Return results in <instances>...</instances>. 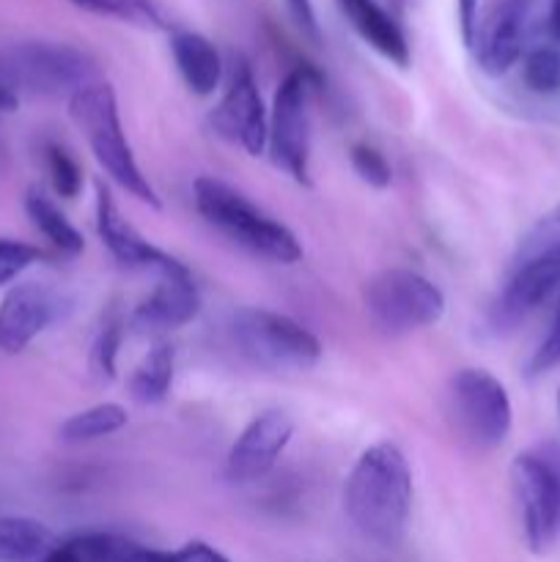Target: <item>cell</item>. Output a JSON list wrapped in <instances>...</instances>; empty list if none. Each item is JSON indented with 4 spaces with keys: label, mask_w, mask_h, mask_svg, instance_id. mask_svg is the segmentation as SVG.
Wrapping results in <instances>:
<instances>
[{
    "label": "cell",
    "mask_w": 560,
    "mask_h": 562,
    "mask_svg": "<svg viewBox=\"0 0 560 562\" xmlns=\"http://www.w3.org/2000/svg\"><path fill=\"white\" fill-rule=\"evenodd\" d=\"M549 33L560 42V0H549Z\"/></svg>",
    "instance_id": "obj_35"
},
{
    "label": "cell",
    "mask_w": 560,
    "mask_h": 562,
    "mask_svg": "<svg viewBox=\"0 0 560 562\" xmlns=\"http://www.w3.org/2000/svg\"><path fill=\"white\" fill-rule=\"evenodd\" d=\"M42 258L44 252L38 250V247L27 245V241L0 239V289L14 283L16 278H22V274L31 267H36Z\"/></svg>",
    "instance_id": "obj_29"
},
{
    "label": "cell",
    "mask_w": 560,
    "mask_h": 562,
    "mask_svg": "<svg viewBox=\"0 0 560 562\" xmlns=\"http://www.w3.org/2000/svg\"><path fill=\"white\" fill-rule=\"evenodd\" d=\"M366 313L384 335H410L437 327L448 311L443 289L417 269L390 267L366 283Z\"/></svg>",
    "instance_id": "obj_6"
},
{
    "label": "cell",
    "mask_w": 560,
    "mask_h": 562,
    "mask_svg": "<svg viewBox=\"0 0 560 562\" xmlns=\"http://www.w3.org/2000/svg\"><path fill=\"white\" fill-rule=\"evenodd\" d=\"M318 88L316 71L296 66L280 80L269 108L267 154L280 173L302 187H311L313 119L311 104Z\"/></svg>",
    "instance_id": "obj_7"
},
{
    "label": "cell",
    "mask_w": 560,
    "mask_h": 562,
    "mask_svg": "<svg viewBox=\"0 0 560 562\" xmlns=\"http://www.w3.org/2000/svg\"><path fill=\"white\" fill-rule=\"evenodd\" d=\"M25 214L33 223V228L60 252V256H80L86 250V239L77 231V225L66 217L64 209L53 201L44 190L38 187H31L25 192Z\"/></svg>",
    "instance_id": "obj_21"
},
{
    "label": "cell",
    "mask_w": 560,
    "mask_h": 562,
    "mask_svg": "<svg viewBox=\"0 0 560 562\" xmlns=\"http://www.w3.org/2000/svg\"><path fill=\"white\" fill-rule=\"evenodd\" d=\"M69 119L75 121L82 140L91 148L99 170L121 192H126V195L135 198L137 203L148 209H163L159 192L154 190V184L143 173L141 162H137L135 151H132L124 121H121L119 97H115V88L108 80H97L82 88V91H77L69 99Z\"/></svg>",
    "instance_id": "obj_3"
},
{
    "label": "cell",
    "mask_w": 560,
    "mask_h": 562,
    "mask_svg": "<svg viewBox=\"0 0 560 562\" xmlns=\"http://www.w3.org/2000/svg\"><path fill=\"white\" fill-rule=\"evenodd\" d=\"M176 376V349L170 340L159 338L148 346L143 360L130 373V395L141 406H157L170 395Z\"/></svg>",
    "instance_id": "obj_20"
},
{
    "label": "cell",
    "mask_w": 560,
    "mask_h": 562,
    "mask_svg": "<svg viewBox=\"0 0 560 562\" xmlns=\"http://www.w3.org/2000/svg\"><path fill=\"white\" fill-rule=\"evenodd\" d=\"M555 368H560V305L558 311H555V318L552 324H549L547 335H544V340L538 344V349L533 351L530 362H527V373H530V376H544V373L555 371Z\"/></svg>",
    "instance_id": "obj_30"
},
{
    "label": "cell",
    "mask_w": 560,
    "mask_h": 562,
    "mask_svg": "<svg viewBox=\"0 0 560 562\" xmlns=\"http://www.w3.org/2000/svg\"><path fill=\"white\" fill-rule=\"evenodd\" d=\"M124 318L119 313H110L102 327H99L97 338H93L88 366H91V373L99 382H113L115 379V371H119V351L121 344H124Z\"/></svg>",
    "instance_id": "obj_25"
},
{
    "label": "cell",
    "mask_w": 560,
    "mask_h": 562,
    "mask_svg": "<svg viewBox=\"0 0 560 562\" xmlns=\"http://www.w3.org/2000/svg\"><path fill=\"white\" fill-rule=\"evenodd\" d=\"M522 80L530 88L533 93H549L560 91V49L552 44H541V47H533L530 53L522 60Z\"/></svg>",
    "instance_id": "obj_26"
},
{
    "label": "cell",
    "mask_w": 560,
    "mask_h": 562,
    "mask_svg": "<svg viewBox=\"0 0 560 562\" xmlns=\"http://www.w3.org/2000/svg\"><path fill=\"white\" fill-rule=\"evenodd\" d=\"M126 423H130L126 406L115 404V401H104V404H93L66 417L58 428V439L66 445L99 442V439H108L119 434L121 428H126Z\"/></svg>",
    "instance_id": "obj_22"
},
{
    "label": "cell",
    "mask_w": 560,
    "mask_h": 562,
    "mask_svg": "<svg viewBox=\"0 0 560 562\" xmlns=\"http://www.w3.org/2000/svg\"><path fill=\"white\" fill-rule=\"evenodd\" d=\"M558 406H560V393H558Z\"/></svg>",
    "instance_id": "obj_38"
},
{
    "label": "cell",
    "mask_w": 560,
    "mask_h": 562,
    "mask_svg": "<svg viewBox=\"0 0 560 562\" xmlns=\"http://www.w3.org/2000/svg\"><path fill=\"white\" fill-rule=\"evenodd\" d=\"M209 121L225 143L245 151L247 157L267 154L269 108L264 104L261 88L245 58H234L231 64L225 91Z\"/></svg>",
    "instance_id": "obj_10"
},
{
    "label": "cell",
    "mask_w": 560,
    "mask_h": 562,
    "mask_svg": "<svg viewBox=\"0 0 560 562\" xmlns=\"http://www.w3.org/2000/svg\"><path fill=\"white\" fill-rule=\"evenodd\" d=\"M20 108V97H16L14 88L0 77V113H14Z\"/></svg>",
    "instance_id": "obj_34"
},
{
    "label": "cell",
    "mask_w": 560,
    "mask_h": 562,
    "mask_svg": "<svg viewBox=\"0 0 560 562\" xmlns=\"http://www.w3.org/2000/svg\"><path fill=\"white\" fill-rule=\"evenodd\" d=\"M42 562H165V552L121 532H82L49 549Z\"/></svg>",
    "instance_id": "obj_19"
},
{
    "label": "cell",
    "mask_w": 560,
    "mask_h": 562,
    "mask_svg": "<svg viewBox=\"0 0 560 562\" xmlns=\"http://www.w3.org/2000/svg\"><path fill=\"white\" fill-rule=\"evenodd\" d=\"M93 214H97V236L104 245V250L115 258L124 269H135V272H152L154 278H165V274H184L190 272L187 263L179 258L165 252L154 241H148L124 212L119 209L115 198L110 195L108 187L97 181V203H93Z\"/></svg>",
    "instance_id": "obj_12"
},
{
    "label": "cell",
    "mask_w": 560,
    "mask_h": 562,
    "mask_svg": "<svg viewBox=\"0 0 560 562\" xmlns=\"http://www.w3.org/2000/svg\"><path fill=\"white\" fill-rule=\"evenodd\" d=\"M530 0H500L483 20H478L470 47L489 77H503L525 55Z\"/></svg>",
    "instance_id": "obj_14"
},
{
    "label": "cell",
    "mask_w": 560,
    "mask_h": 562,
    "mask_svg": "<svg viewBox=\"0 0 560 562\" xmlns=\"http://www.w3.org/2000/svg\"><path fill=\"white\" fill-rule=\"evenodd\" d=\"M53 532L31 516H0V562H33L49 552Z\"/></svg>",
    "instance_id": "obj_23"
},
{
    "label": "cell",
    "mask_w": 560,
    "mask_h": 562,
    "mask_svg": "<svg viewBox=\"0 0 560 562\" xmlns=\"http://www.w3.org/2000/svg\"><path fill=\"white\" fill-rule=\"evenodd\" d=\"M285 9H289L294 25L300 27L307 38H313V42H316L318 20H316V9H313V0H285Z\"/></svg>",
    "instance_id": "obj_32"
},
{
    "label": "cell",
    "mask_w": 560,
    "mask_h": 562,
    "mask_svg": "<svg viewBox=\"0 0 560 562\" xmlns=\"http://www.w3.org/2000/svg\"><path fill=\"white\" fill-rule=\"evenodd\" d=\"M349 162L357 179L371 187V190H388L393 184V165L371 143H355L349 151Z\"/></svg>",
    "instance_id": "obj_28"
},
{
    "label": "cell",
    "mask_w": 560,
    "mask_h": 562,
    "mask_svg": "<svg viewBox=\"0 0 560 562\" xmlns=\"http://www.w3.org/2000/svg\"><path fill=\"white\" fill-rule=\"evenodd\" d=\"M456 11H459L461 38H464V44L470 47L478 27V0H456Z\"/></svg>",
    "instance_id": "obj_33"
},
{
    "label": "cell",
    "mask_w": 560,
    "mask_h": 562,
    "mask_svg": "<svg viewBox=\"0 0 560 562\" xmlns=\"http://www.w3.org/2000/svg\"><path fill=\"white\" fill-rule=\"evenodd\" d=\"M547 225H549V228H552V231H558V234H560V206H558V209H555V212H552V214H549Z\"/></svg>",
    "instance_id": "obj_36"
},
{
    "label": "cell",
    "mask_w": 560,
    "mask_h": 562,
    "mask_svg": "<svg viewBox=\"0 0 560 562\" xmlns=\"http://www.w3.org/2000/svg\"><path fill=\"white\" fill-rule=\"evenodd\" d=\"M412 499V467L399 445L377 442L357 456L344 483V510L362 538L379 547L404 541Z\"/></svg>",
    "instance_id": "obj_1"
},
{
    "label": "cell",
    "mask_w": 560,
    "mask_h": 562,
    "mask_svg": "<svg viewBox=\"0 0 560 562\" xmlns=\"http://www.w3.org/2000/svg\"><path fill=\"white\" fill-rule=\"evenodd\" d=\"M390 3H395V5H399V3H401V0H390Z\"/></svg>",
    "instance_id": "obj_37"
},
{
    "label": "cell",
    "mask_w": 560,
    "mask_h": 562,
    "mask_svg": "<svg viewBox=\"0 0 560 562\" xmlns=\"http://www.w3.org/2000/svg\"><path fill=\"white\" fill-rule=\"evenodd\" d=\"M165 562H231L217 547L206 541H187L184 547L165 552Z\"/></svg>",
    "instance_id": "obj_31"
},
{
    "label": "cell",
    "mask_w": 560,
    "mask_h": 562,
    "mask_svg": "<svg viewBox=\"0 0 560 562\" xmlns=\"http://www.w3.org/2000/svg\"><path fill=\"white\" fill-rule=\"evenodd\" d=\"M511 488L527 549L547 554L560 538V467L547 453L525 450L511 464Z\"/></svg>",
    "instance_id": "obj_9"
},
{
    "label": "cell",
    "mask_w": 560,
    "mask_h": 562,
    "mask_svg": "<svg viewBox=\"0 0 560 562\" xmlns=\"http://www.w3.org/2000/svg\"><path fill=\"white\" fill-rule=\"evenodd\" d=\"M192 203L209 228L217 231L247 256L278 267H294L305 256L300 236L289 225L217 176H198L192 181Z\"/></svg>",
    "instance_id": "obj_2"
},
{
    "label": "cell",
    "mask_w": 560,
    "mask_h": 562,
    "mask_svg": "<svg viewBox=\"0 0 560 562\" xmlns=\"http://www.w3.org/2000/svg\"><path fill=\"white\" fill-rule=\"evenodd\" d=\"M201 307V291L190 272L165 274V278H157L154 289L137 302L130 316V327L159 340L163 335L195 322Z\"/></svg>",
    "instance_id": "obj_16"
},
{
    "label": "cell",
    "mask_w": 560,
    "mask_h": 562,
    "mask_svg": "<svg viewBox=\"0 0 560 562\" xmlns=\"http://www.w3.org/2000/svg\"><path fill=\"white\" fill-rule=\"evenodd\" d=\"M170 55H173L176 71L192 97H212L220 91L225 80V64L212 38L198 31H173L170 33Z\"/></svg>",
    "instance_id": "obj_18"
},
{
    "label": "cell",
    "mask_w": 560,
    "mask_h": 562,
    "mask_svg": "<svg viewBox=\"0 0 560 562\" xmlns=\"http://www.w3.org/2000/svg\"><path fill=\"white\" fill-rule=\"evenodd\" d=\"M44 165H47L49 184H53L55 195L66 198V201H75L82 190V168L71 157L69 148L60 146V143H47V148H44Z\"/></svg>",
    "instance_id": "obj_27"
},
{
    "label": "cell",
    "mask_w": 560,
    "mask_h": 562,
    "mask_svg": "<svg viewBox=\"0 0 560 562\" xmlns=\"http://www.w3.org/2000/svg\"><path fill=\"white\" fill-rule=\"evenodd\" d=\"M60 296L49 285L16 283L0 302V351L22 355L60 316Z\"/></svg>",
    "instance_id": "obj_15"
},
{
    "label": "cell",
    "mask_w": 560,
    "mask_h": 562,
    "mask_svg": "<svg viewBox=\"0 0 560 562\" xmlns=\"http://www.w3.org/2000/svg\"><path fill=\"white\" fill-rule=\"evenodd\" d=\"M228 340L242 360L272 373H305L322 362L324 346L305 324L269 307H239L228 318Z\"/></svg>",
    "instance_id": "obj_4"
},
{
    "label": "cell",
    "mask_w": 560,
    "mask_h": 562,
    "mask_svg": "<svg viewBox=\"0 0 560 562\" xmlns=\"http://www.w3.org/2000/svg\"><path fill=\"white\" fill-rule=\"evenodd\" d=\"M560 291V239L533 252L514 269L494 300L489 324L494 333H511Z\"/></svg>",
    "instance_id": "obj_11"
},
{
    "label": "cell",
    "mask_w": 560,
    "mask_h": 562,
    "mask_svg": "<svg viewBox=\"0 0 560 562\" xmlns=\"http://www.w3.org/2000/svg\"><path fill=\"white\" fill-rule=\"evenodd\" d=\"M294 439V420L283 409H267L253 417L225 456V475L234 483H256L278 467Z\"/></svg>",
    "instance_id": "obj_13"
},
{
    "label": "cell",
    "mask_w": 560,
    "mask_h": 562,
    "mask_svg": "<svg viewBox=\"0 0 560 562\" xmlns=\"http://www.w3.org/2000/svg\"><path fill=\"white\" fill-rule=\"evenodd\" d=\"M450 415L467 442L494 450L508 439L514 406L505 384L486 368H461L448 384Z\"/></svg>",
    "instance_id": "obj_8"
},
{
    "label": "cell",
    "mask_w": 560,
    "mask_h": 562,
    "mask_svg": "<svg viewBox=\"0 0 560 562\" xmlns=\"http://www.w3.org/2000/svg\"><path fill=\"white\" fill-rule=\"evenodd\" d=\"M69 3L88 14L110 16V20L146 27V31H165L170 25L159 0H69Z\"/></svg>",
    "instance_id": "obj_24"
},
{
    "label": "cell",
    "mask_w": 560,
    "mask_h": 562,
    "mask_svg": "<svg viewBox=\"0 0 560 562\" xmlns=\"http://www.w3.org/2000/svg\"><path fill=\"white\" fill-rule=\"evenodd\" d=\"M0 77L31 97H75L91 82L102 80L97 58L66 42H16L0 53Z\"/></svg>",
    "instance_id": "obj_5"
},
{
    "label": "cell",
    "mask_w": 560,
    "mask_h": 562,
    "mask_svg": "<svg viewBox=\"0 0 560 562\" xmlns=\"http://www.w3.org/2000/svg\"><path fill=\"white\" fill-rule=\"evenodd\" d=\"M340 14L351 25V31L368 44L377 55H382L388 64L406 69L412 60L410 42H406L404 27L399 25L393 14L384 9L379 0H335Z\"/></svg>",
    "instance_id": "obj_17"
}]
</instances>
